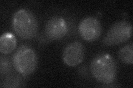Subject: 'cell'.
Listing matches in <instances>:
<instances>
[{
	"label": "cell",
	"instance_id": "6da1fadb",
	"mask_svg": "<svg viewBox=\"0 0 133 88\" xmlns=\"http://www.w3.org/2000/svg\"><path fill=\"white\" fill-rule=\"evenodd\" d=\"M91 74L97 81L104 84L113 83L117 76V65L110 54L99 53L91 61L90 65Z\"/></svg>",
	"mask_w": 133,
	"mask_h": 88
},
{
	"label": "cell",
	"instance_id": "277c9868",
	"mask_svg": "<svg viewBox=\"0 0 133 88\" xmlns=\"http://www.w3.org/2000/svg\"><path fill=\"white\" fill-rule=\"evenodd\" d=\"M132 27L127 20L115 23L108 31L103 39V44L107 46L117 45L127 41L132 36Z\"/></svg>",
	"mask_w": 133,
	"mask_h": 88
},
{
	"label": "cell",
	"instance_id": "52a82bcc",
	"mask_svg": "<svg viewBox=\"0 0 133 88\" xmlns=\"http://www.w3.org/2000/svg\"><path fill=\"white\" fill-rule=\"evenodd\" d=\"M44 31L45 35L49 40H59L67 34V24L61 17H53L47 21Z\"/></svg>",
	"mask_w": 133,
	"mask_h": 88
},
{
	"label": "cell",
	"instance_id": "ba28073f",
	"mask_svg": "<svg viewBox=\"0 0 133 88\" xmlns=\"http://www.w3.org/2000/svg\"><path fill=\"white\" fill-rule=\"evenodd\" d=\"M16 45V37L14 34L5 33L2 34L0 37V52L2 54L11 53L15 49Z\"/></svg>",
	"mask_w": 133,
	"mask_h": 88
},
{
	"label": "cell",
	"instance_id": "8992f818",
	"mask_svg": "<svg viewBox=\"0 0 133 88\" xmlns=\"http://www.w3.org/2000/svg\"><path fill=\"white\" fill-rule=\"evenodd\" d=\"M85 57V49L82 44L75 41L69 44L63 52V60L64 63L69 67H75L80 65Z\"/></svg>",
	"mask_w": 133,
	"mask_h": 88
},
{
	"label": "cell",
	"instance_id": "5b68a950",
	"mask_svg": "<svg viewBox=\"0 0 133 88\" xmlns=\"http://www.w3.org/2000/svg\"><path fill=\"white\" fill-rule=\"evenodd\" d=\"M78 30L83 39L87 41H94L101 35L102 24L97 18L87 17L81 21Z\"/></svg>",
	"mask_w": 133,
	"mask_h": 88
},
{
	"label": "cell",
	"instance_id": "8fae6325",
	"mask_svg": "<svg viewBox=\"0 0 133 88\" xmlns=\"http://www.w3.org/2000/svg\"><path fill=\"white\" fill-rule=\"evenodd\" d=\"M12 70V64L8 58L3 55L0 57V73L6 75L10 73Z\"/></svg>",
	"mask_w": 133,
	"mask_h": 88
},
{
	"label": "cell",
	"instance_id": "3957f363",
	"mask_svg": "<svg viewBox=\"0 0 133 88\" xmlns=\"http://www.w3.org/2000/svg\"><path fill=\"white\" fill-rule=\"evenodd\" d=\"M12 61L16 70L25 76L34 72L38 65V57L35 50L27 45H22L18 48L12 56Z\"/></svg>",
	"mask_w": 133,
	"mask_h": 88
},
{
	"label": "cell",
	"instance_id": "30bf717a",
	"mask_svg": "<svg viewBox=\"0 0 133 88\" xmlns=\"http://www.w3.org/2000/svg\"><path fill=\"white\" fill-rule=\"evenodd\" d=\"M22 84V78L19 76H11L6 78L2 82L1 86L6 87H17Z\"/></svg>",
	"mask_w": 133,
	"mask_h": 88
},
{
	"label": "cell",
	"instance_id": "7a4b0ae2",
	"mask_svg": "<svg viewBox=\"0 0 133 88\" xmlns=\"http://www.w3.org/2000/svg\"><path fill=\"white\" fill-rule=\"evenodd\" d=\"M12 27L16 34L23 39H31L38 31V22L35 14L26 9L17 11L12 18Z\"/></svg>",
	"mask_w": 133,
	"mask_h": 88
},
{
	"label": "cell",
	"instance_id": "9c48e42d",
	"mask_svg": "<svg viewBox=\"0 0 133 88\" xmlns=\"http://www.w3.org/2000/svg\"><path fill=\"white\" fill-rule=\"evenodd\" d=\"M119 60L124 63L131 65L133 63V44L132 42L119 50Z\"/></svg>",
	"mask_w": 133,
	"mask_h": 88
}]
</instances>
